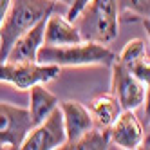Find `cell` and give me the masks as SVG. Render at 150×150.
<instances>
[{"label": "cell", "instance_id": "10", "mask_svg": "<svg viewBox=\"0 0 150 150\" xmlns=\"http://www.w3.org/2000/svg\"><path fill=\"white\" fill-rule=\"evenodd\" d=\"M116 60L132 76H136L139 81L148 85V81H150V63H148V54H146V44L143 40L134 38L130 42H127V45L120 52V56H116Z\"/></svg>", "mask_w": 150, "mask_h": 150}, {"label": "cell", "instance_id": "9", "mask_svg": "<svg viewBox=\"0 0 150 150\" xmlns=\"http://www.w3.org/2000/svg\"><path fill=\"white\" fill-rule=\"evenodd\" d=\"M62 116H63V128H65V143H63L62 150H65L71 143H74L78 137H81L87 130L94 127L91 112L85 105L74 100L60 101L58 103Z\"/></svg>", "mask_w": 150, "mask_h": 150}, {"label": "cell", "instance_id": "17", "mask_svg": "<svg viewBox=\"0 0 150 150\" xmlns=\"http://www.w3.org/2000/svg\"><path fill=\"white\" fill-rule=\"evenodd\" d=\"M89 0H72V2L67 6V11H65V18L69 22H74V18L78 16V13L83 9V6L87 4Z\"/></svg>", "mask_w": 150, "mask_h": 150}, {"label": "cell", "instance_id": "6", "mask_svg": "<svg viewBox=\"0 0 150 150\" xmlns=\"http://www.w3.org/2000/svg\"><path fill=\"white\" fill-rule=\"evenodd\" d=\"M112 83H110V94L117 100L123 110H136L139 109L148 92V85L139 81L136 76H132L117 60L112 62Z\"/></svg>", "mask_w": 150, "mask_h": 150}, {"label": "cell", "instance_id": "19", "mask_svg": "<svg viewBox=\"0 0 150 150\" xmlns=\"http://www.w3.org/2000/svg\"><path fill=\"white\" fill-rule=\"evenodd\" d=\"M54 2H58V4H62V6H69L72 0H54Z\"/></svg>", "mask_w": 150, "mask_h": 150}, {"label": "cell", "instance_id": "8", "mask_svg": "<svg viewBox=\"0 0 150 150\" xmlns=\"http://www.w3.org/2000/svg\"><path fill=\"white\" fill-rule=\"evenodd\" d=\"M109 139L112 146L123 150H136L141 146L145 132H143V125L137 120L134 110L120 112V116L109 127Z\"/></svg>", "mask_w": 150, "mask_h": 150}, {"label": "cell", "instance_id": "18", "mask_svg": "<svg viewBox=\"0 0 150 150\" xmlns=\"http://www.w3.org/2000/svg\"><path fill=\"white\" fill-rule=\"evenodd\" d=\"M9 2H11V0H0V22H2V18H4L7 7H9Z\"/></svg>", "mask_w": 150, "mask_h": 150}, {"label": "cell", "instance_id": "2", "mask_svg": "<svg viewBox=\"0 0 150 150\" xmlns=\"http://www.w3.org/2000/svg\"><path fill=\"white\" fill-rule=\"evenodd\" d=\"M116 60V52L107 44L81 40L69 45H40L36 62L52 63L58 67H110Z\"/></svg>", "mask_w": 150, "mask_h": 150}, {"label": "cell", "instance_id": "7", "mask_svg": "<svg viewBox=\"0 0 150 150\" xmlns=\"http://www.w3.org/2000/svg\"><path fill=\"white\" fill-rule=\"evenodd\" d=\"M31 128L33 121L27 109L0 103V148H20Z\"/></svg>", "mask_w": 150, "mask_h": 150}, {"label": "cell", "instance_id": "15", "mask_svg": "<svg viewBox=\"0 0 150 150\" xmlns=\"http://www.w3.org/2000/svg\"><path fill=\"white\" fill-rule=\"evenodd\" d=\"M110 146L112 145L109 139V128L92 127L74 143H71L65 150H107Z\"/></svg>", "mask_w": 150, "mask_h": 150}, {"label": "cell", "instance_id": "5", "mask_svg": "<svg viewBox=\"0 0 150 150\" xmlns=\"http://www.w3.org/2000/svg\"><path fill=\"white\" fill-rule=\"evenodd\" d=\"M65 143V128L60 107H56L45 120L35 125L24 137L22 150H56Z\"/></svg>", "mask_w": 150, "mask_h": 150}, {"label": "cell", "instance_id": "13", "mask_svg": "<svg viewBox=\"0 0 150 150\" xmlns=\"http://www.w3.org/2000/svg\"><path fill=\"white\" fill-rule=\"evenodd\" d=\"M121 110H123L121 105L117 103V100L110 92L94 96L89 103V112L92 117V123L98 128H109L116 117L120 116Z\"/></svg>", "mask_w": 150, "mask_h": 150}, {"label": "cell", "instance_id": "4", "mask_svg": "<svg viewBox=\"0 0 150 150\" xmlns=\"http://www.w3.org/2000/svg\"><path fill=\"white\" fill-rule=\"evenodd\" d=\"M58 65L40 62H0V81L18 91H29L36 83H49L60 76Z\"/></svg>", "mask_w": 150, "mask_h": 150}, {"label": "cell", "instance_id": "3", "mask_svg": "<svg viewBox=\"0 0 150 150\" xmlns=\"http://www.w3.org/2000/svg\"><path fill=\"white\" fill-rule=\"evenodd\" d=\"M81 40L110 44L120 31V9L117 0H89L74 18Z\"/></svg>", "mask_w": 150, "mask_h": 150}, {"label": "cell", "instance_id": "16", "mask_svg": "<svg viewBox=\"0 0 150 150\" xmlns=\"http://www.w3.org/2000/svg\"><path fill=\"white\" fill-rule=\"evenodd\" d=\"M120 15H130L128 18L141 20L143 24H148L150 16V0H117Z\"/></svg>", "mask_w": 150, "mask_h": 150}, {"label": "cell", "instance_id": "12", "mask_svg": "<svg viewBox=\"0 0 150 150\" xmlns=\"http://www.w3.org/2000/svg\"><path fill=\"white\" fill-rule=\"evenodd\" d=\"M45 20L47 18L40 20L36 25L27 29L24 35H20L13 44L6 60H9V62H36V52L40 49V45L44 44Z\"/></svg>", "mask_w": 150, "mask_h": 150}, {"label": "cell", "instance_id": "11", "mask_svg": "<svg viewBox=\"0 0 150 150\" xmlns=\"http://www.w3.org/2000/svg\"><path fill=\"white\" fill-rule=\"evenodd\" d=\"M76 42H81V35L74 22H69L60 11H54L47 16L42 45H69Z\"/></svg>", "mask_w": 150, "mask_h": 150}, {"label": "cell", "instance_id": "1", "mask_svg": "<svg viewBox=\"0 0 150 150\" xmlns=\"http://www.w3.org/2000/svg\"><path fill=\"white\" fill-rule=\"evenodd\" d=\"M54 0H11L0 22V62H6L9 51L20 35L36 25L51 13L60 11Z\"/></svg>", "mask_w": 150, "mask_h": 150}, {"label": "cell", "instance_id": "14", "mask_svg": "<svg viewBox=\"0 0 150 150\" xmlns=\"http://www.w3.org/2000/svg\"><path fill=\"white\" fill-rule=\"evenodd\" d=\"M29 91H31V98H29L27 110H29L31 121H33V127H35L56 109L60 100L49 89H45V83H36Z\"/></svg>", "mask_w": 150, "mask_h": 150}]
</instances>
